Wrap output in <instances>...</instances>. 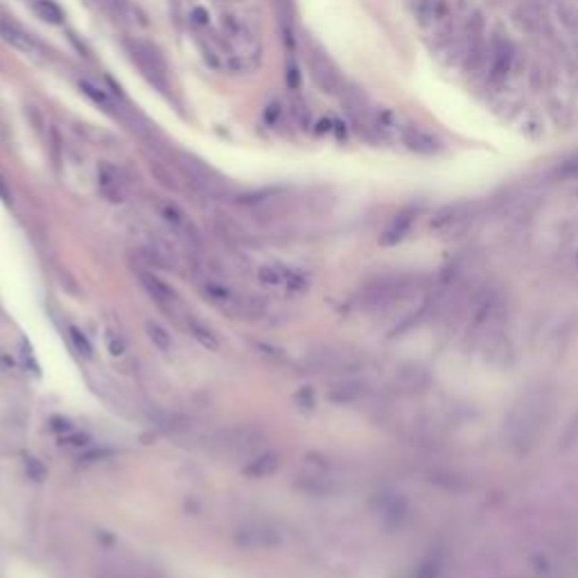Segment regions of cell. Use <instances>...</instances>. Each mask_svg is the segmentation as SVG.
Segmentation results:
<instances>
[{"label":"cell","instance_id":"cell-1","mask_svg":"<svg viewBox=\"0 0 578 578\" xmlns=\"http://www.w3.org/2000/svg\"><path fill=\"white\" fill-rule=\"evenodd\" d=\"M222 48L226 61L235 70H256L260 66L262 48L253 27L242 16L224 14L222 18Z\"/></svg>","mask_w":578,"mask_h":578},{"label":"cell","instance_id":"cell-2","mask_svg":"<svg viewBox=\"0 0 578 578\" xmlns=\"http://www.w3.org/2000/svg\"><path fill=\"white\" fill-rule=\"evenodd\" d=\"M547 411H549V406H547L545 393H529L524 397V400L515 406V411L511 413V420H509L511 445L522 452H527L529 447L536 445L542 429H545Z\"/></svg>","mask_w":578,"mask_h":578},{"label":"cell","instance_id":"cell-3","mask_svg":"<svg viewBox=\"0 0 578 578\" xmlns=\"http://www.w3.org/2000/svg\"><path fill=\"white\" fill-rule=\"evenodd\" d=\"M174 165L176 170L183 174L190 183H192L197 190H201V192L210 195V197H220L226 195V190H229V183L217 174L213 167H208L204 160H199L197 156L188 151H174Z\"/></svg>","mask_w":578,"mask_h":578},{"label":"cell","instance_id":"cell-4","mask_svg":"<svg viewBox=\"0 0 578 578\" xmlns=\"http://www.w3.org/2000/svg\"><path fill=\"white\" fill-rule=\"evenodd\" d=\"M129 54H131L133 63H138L142 75L147 77L151 84H156L158 88L167 86V66H165V61H163L160 52L154 48L151 43L131 41L129 43Z\"/></svg>","mask_w":578,"mask_h":578},{"label":"cell","instance_id":"cell-5","mask_svg":"<svg viewBox=\"0 0 578 578\" xmlns=\"http://www.w3.org/2000/svg\"><path fill=\"white\" fill-rule=\"evenodd\" d=\"M97 188H99V192H102L104 199H108V201H113V204H120V201H124L129 183H126V179H124L120 167L111 165V163H99Z\"/></svg>","mask_w":578,"mask_h":578},{"label":"cell","instance_id":"cell-6","mask_svg":"<svg viewBox=\"0 0 578 578\" xmlns=\"http://www.w3.org/2000/svg\"><path fill=\"white\" fill-rule=\"evenodd\" d=\"M307 63H310L314 81L325 90V93H339L341 77H339L337 68L332 66V61L325 57L321 50L310 48V52H307Z\"/></svg>","mask_w":578,"mask_h":578},{"label":"cell","instance_id":"cell-7","mask_svg":"<svg viewBox=\"0 0 578 578\" xmlns=\"http://www.w3.org/2000/svg\"><path fill=\"white\" fill-rule=\"evenodd\" d=\"M490 57H488V75L493 81H502L511 72L513 59H515V48L511 41L506 39H495L490 45Z\"/></svg>","mask_w":578,"mask_h":578},{"label":"cell","instance_id":"cell-8","mask_svg":"<svg viewBox=\"0 0 578 578\" xmlns=\"http://www.w3.org/2000/svg\"><path fill=\"white\" fill-rule=\"evenodd\" d=\"M0 39H3L7 45H12L14 50L27 54V57H34V59L43 57L41 45L34 41V36H30L25 30H21V27L14 25V23H7V21L0 23Z\"/></svg>","mask_w":578,"mask_h":578},{"label":"cell","instance_id":"cell-9","mask_svg":"<svg viewBox=\"0 0 578 578\" xmlns=\"http://www.w3.org/2000/svg\"><path fill=\"white\" fill-rule=\"evenodd\" d=\"M400 138L406 149L422 154V156H434V154H438L443 149V142L436 135L420 129V126H404L400 131Z\"/></svg>","mask_w":578,"mask_h":578},{"label":"cell","instance_id":"cell-10","mask_svg":"<svg viewBox=\"0 0 578 578\" xmlns=\"http://www.w3.org/2000/svg\"><path fill=\"white\" fill-rule=\"evenodd\" d=\"M79 90L81 93H84L90 102L93 104H97L99 108H104L106 113H115L117 111V104H115V99L108 95V90H104L102 86H97L95 81H90V79H79Z\"/></svg>","mask_w":578,"mask_h":578},{"label":"cell","instance_id":"cell-11","mask_svg":"<svg viewBox=\"0 0 578 578\" xmlns=\"http://www.w3.org/2000/svg\"><path fill=\"white\" fill-rule=\"evenodd\" d=\"M411 222H413V215L411 213H400L393 217V222L388 224V229L384 231V244H395L397 240L404 238V233L411 229Z\"/></svg>","mask_w":578,"mask_h":578},{"label":"cell","instance_id":"cell-12","mask_svg":"<svg viewBox=\"0 0 578 578\" xmlns=\"http://www.w3.org/2000/svg\"><path fill=\"white\" fill-rule=\"evenodd\" d=\"M556 9H558V16H560V21H563V25L572 34H576V39H578V9L569 3V0H558Z\"/></svg>","mask_w":578,"mask_h":578},{"label":"cell","instance_id":"cell-13","mask_svg":"<svg viewBox=\"0 0 578 578\" xmlns=\"http://www.w3.org/2000/svg\"><path fill=\"white\" fill-rule=\"evenodd\" d=\"M160 215H163V220H165L176 233H185V231H188V220H185V215L181 213L174 204H163V206H160Z\"/></svg>","mask_w":578,"mask_h":578},{"label":"cell","instance_id":"cell-14","mask_svg":"<svg viewBox=\"0 0 578 578\" xmlns=\"http://www.w3.org/2000/svg\"><path fill=\"white\" fill-rule=\"evenodd\" d=\"M278 465H280V461H278L276 454H265V456L253 461V463L247 468V472L253 474V477H267V474L274 472V470H278Z\"/></svg>","mask_w":578,"mask_h":578},{"label":"cell","instance_id":"cell-15","mask_svg":"<svg viewBox=\"0 0 578 578\" xmlns=\"http://www.w3.org/2000/svg\"><path fill=\"white\" fill-rule=\"evenodd\" d=\"M34 9H36V14H39L43 21H48V23H61L63 21V14H61V9L52 3V0H36L34 3Z\"/></svg>","mask_w":578,"mask_h":578},{"label":"cell","instance_id":"cell-16","mask_svg":"<svg viewBox=\"0 0 578 578\" xmlns=\"http://www.w3.org/2000/svg\"><path fill=\"white\" fill-rule=\"evenodd\" d=\"M520 23H522V27H527L529 32L540 30V25H542L540 12H538L536 7H531V5L522 7V9H520Z\"/></svg>","mask_w":578,"mask_h":578},{"label":"cell","instance_id":"cell-17","mask_svg":"<svg viewBox=\"0 0 578 578\" xmlns=\"http://www.w3.org/2000/svg\"><path fill=\"white\" fill-rule=\"evenodd\" d=\"M147 332H149V339L156 343L160 350H170L172 348V337L167 334V330H163L160 325L156 323H149L147 325Z\"/></svg>","mask_w":578,"mask_h":578},{"label":"cell","instance_id":"cell-18","mask_svg":"<svg viewBox=\"0 0 578 578\" xmlns=\"http://www.w3.org/2000/svg\"><path fill=\"white\" fill-rule=\"evenodd\" d=\"M190 23H192L197 32H204L210 27V14H208L204 7H195L192 12H190Z\"/></svg>","mask_w":578,"mask_h":578},{"label":"cell","instance_id":"cell-19","mask_svg":"<svg viewBox=\"0 0 578 578\" xmlns=\"http://www.w3.org/2000/svg\"><path fill=\"white\" fill-rule=\"evenodd\" d=\"M556 174L560 179H578V158H569L565 163H560Z\"/></svg>","mask_w":578,"mask_h":578},{"label":"cell","instance_id":"cell-20","mask_svg":"<svg viewBox=\"0 0 578 578\" xmlns=\"http://www.w3.org/2000/svg\"><path fill=\"white\" fill-rule=\"evenodd\" d=\"M436 574H438L436 563H424V565H420L418 569H415V574L411 578H436Z\"/></svg>","mask_w":578,"mask_h":578},{"label":"cell","instance_id":"cell-21","mask_svg":"<svg viewBox=\"0 0 578 578\" xmlns=\"http://www.w3.org/2000/svg\"><path fill=\"white\" fill-rule=\"evenodd\" d=\"M287 84L289 88H298V84H301V72H298L296 63L292 59L287 63Z\"/></svg>","mask_w":578,"mask_h":578}]
</instances>
